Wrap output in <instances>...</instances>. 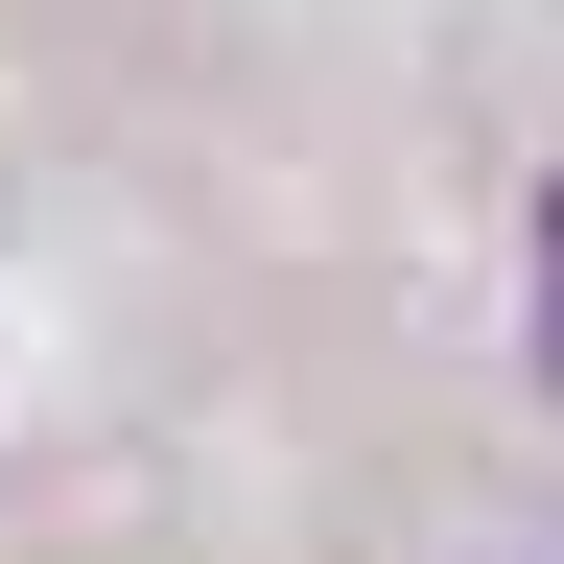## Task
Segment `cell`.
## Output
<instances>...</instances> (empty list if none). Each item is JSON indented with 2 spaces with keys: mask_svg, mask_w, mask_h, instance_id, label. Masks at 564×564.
Segmentation results:
<instances>
[{
  "mask_svg": "<svg viewBox=\"0 0 564 564\" xmlns=\"http://www.w3.org/2000/svg\"><path fill=\"white\" fill-rule=\"evenodd\" d=\"M541 352H564V188H541Z\"/></svg>",
  "mask_w": 564,
  "mask_h": 564,
  "instance_id": "obj_1",
  "label": "cell"
}]
</instances>
